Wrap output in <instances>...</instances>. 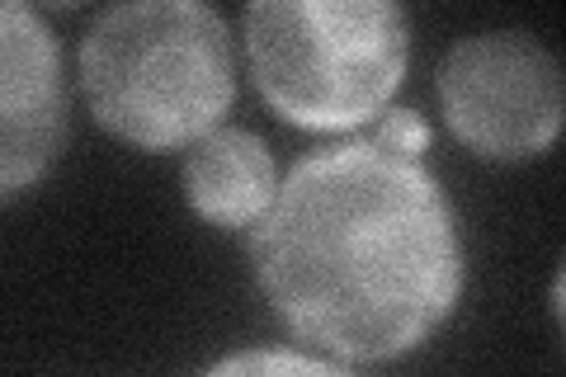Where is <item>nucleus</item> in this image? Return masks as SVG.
Returning <instances> with one entry per match:
<instances>
[{
  "label": "nucleus",
  "mask_w": 566,
  "mask_h": 377,
  "mask_svg": "<svg viewBox=\"0 0 566 377\" xmlns=\"http://www.w3.org/2000/svg\"><path fill=\"white\" fill-rule=\"evenodd\" d=\"M189 147L185 193L193 212L212 227H255L279 189L270 147L245 128H208Z\"/></svg>",
  "instance_id": "423d86ee"
},
{
  "label": "nucleus",
  "mask_w": 566,
  "mask_h": 377,
  "mask_svg": "<svg viewBox=\"0 0 566 377\" xmlns=\"http://www.w3.org/2000/svg\"><path fill=\"white\" fill-rule=\"evenodd\" d=\"M439 104L476 156L524 160L562 133V71L528 33H476L439 66Z\"/></svg>",
  "instance_id": "20e7f679"
},
{
  "label": "nucleus",
  "mask_w": 566,
  "mask_h": 377,
  "mask_svg": "<svg viewBox=\"0 0 566 377\" xmlns=\"http://www.w3.org/2000/svg\"><path fill=\"white\" fill-rule=\"evenodd\" d=\"M66 137L62 48L29 0H0V199L39 185Z\"/></svg>",
  "instance_id": "39448f33"
},
{
  "label": "nucleus",
  "mask_w": 566,
  "mask_h": 377,
  "mask_svg": "<svg viewBox=\"0 0 566 377\" xmlns=\"http://www.w3.org/2000/svg\"><path fill=\"white\" fill-rule=\"evenodd\" d=\"M374 142L387 151H401V156H420L430 147V128L416 109H382V118L374 123Z\"/></svg>",
  "instance_id": "6e6552de"
},
{
  "label": "nucleus",
  "mask_w": 566,
  "mask_h": 377,
  "mask_svg": "<svg viewBox=\"0 0 566 377\" xmlns=\"http://www.w3.org/2000/svg\"><path fill=\"white\" fill-rule=\"evenodd\" d=\"M81 90L128 147H189L237 95L227 20L208 0H114L81 43Z\"/></svg>",
  "instance_id": "f03ea898"
},
{
  "label": "nucleus",
  "mask_w": 566,
  "mask_h": 377,
  "mask_svg": "<svg viewBox=\"0 0 566 377\" xmlns=\"http://www.w3.org/2000/svg\"><path fill=\"white\" fill-rule=\"evenodd\" d=\"M331 368H340V358H312L297 349H245L212 364V373H331Z\"/></svg>",
  "instance_id": "0eeeda50"
},
{
  "label": "nucleus",
  "mask_w": 566,
  "mask_h": 377,
  "mask_svg": "<svg viewBox=\"0 0 566 377\" xmlns=\"http://www.w3.org/2000/svg\"><path fill=\"white\" fill-rule=\"evenodd\" d=\"M397 0H245V57L264 104L297 128L374 123L406 76Z\"/></svg>",
  "instance_id": "7ed1b4c3"
},
{
  "label": "nucleus",
  "mask_w": 566,
  "mask_h": 377,
  "mask_svg": "<svg viewBox=\"0 0 566 377\" xmlns=\"http://www.w3.org/2000/svg\"><path fill=\"white\" fill-rule=\"evenodd\" d=\"M43 6H76V0H43Z\"/></svg>",
  "instance_id": "1a4fd4ad"
},
{
  "label": "nucleus",
  "mask_w": 566,
  "mask_h": 377,
  "mask_svg": "<svg viewBox=\"0 0 566 377\" xmlns=\"http://www.w3.org/2000/svg\"><path fill=\"white\" fill-rule=\"evenodd\" d=\"M251 250L283 326L340 364L411 354L463 297L453 208L420 156L374 137L297 160L255 222Z\"/></svg>",
  "instance_id": "f257e3e1"
}]
</instances>
